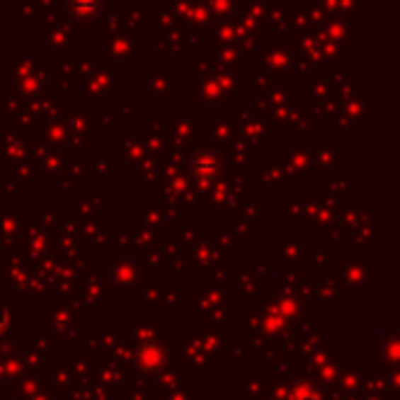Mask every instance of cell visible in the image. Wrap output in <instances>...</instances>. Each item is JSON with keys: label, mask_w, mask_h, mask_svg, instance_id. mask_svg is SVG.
<instances>
[{"label": "cell", "mask_w": 400, "mask_h": 400, "mask_svg": "<svg viewBox=\"0 0 400 400\" xmlns=\"http://www.w3.org/2000/svg\"><path fill=\"white\" fill-rule=\"evenodd\" d=\"M73 10L78 14H89L96 10V0H73Z\"/></svg>", "instance_id": "obj_1"}]
</instances>
